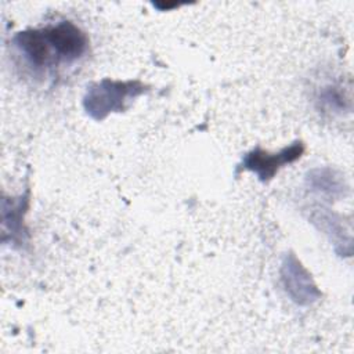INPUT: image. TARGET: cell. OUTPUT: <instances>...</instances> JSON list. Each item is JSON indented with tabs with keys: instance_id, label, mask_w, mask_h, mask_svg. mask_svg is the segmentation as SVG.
Returning <instances> with one entry per match:
<instances>
[{
	"instance_id": "cell-1",
	"label": "cell",
	"mask_w": 354,
	"mask_h": 354,
	"mask_svg": "<svg viewBox=\"0 0 354 354\" xmlns=\"http://www.w3.org/2000/svg\"><path fill=\"white\" fill-rule=\"evenodd\" d=\"M144 93V84L138 80L115 82L104 79L93 84L84 97V108L94 119L101 120L111 112H120L126 102Z\"/></svg>"
},
{
	"instance_id": "cell-2",
	"label": "cell",
	"mask_w": 354,
	"mask_h": 354,
	"mask_svg": "<svg viewBox=\"0 0 354 354\" xmlns=\"http://www.w3.org/2000/svg\"><path fill=\"white\" fill-rule=\"evenodd\" d=\"M46 37L55 54L57 61L72 62L80 58L87 50V36L72 22L62 21L44 29Z\"/></svg>"
},
{
	"instance_id": "cell-3",
	"label": "cell",
	"mask_w": 354,
	"mask_h": 354,
	"mask_svg": "<svg viewBox=\"0 0 354 354\" xmlns=\"http://www.w3.org/2000/svg\"><path fill=\"white\" fill-rule=\"evenodd\" d=\"M303 151H304V145L300 141L295 142L289 148L282 149L278 153H268L257 148L245 156L242 165L245 169L254 171L261 181H267L274 177V174L282 165L290 163L299 159Z\"/></svg>"
},
{
	"instance_id": "cell-4",
	"label": "cell",
	"mask_w": 354,
	"mask_h": 354,
	"mask_svg": "<svg viewBox=\"0 0 354 354\" xmlns=\"http://www.w3.org/2000/svg\"><path fill=\"white\" fill-rule=\"evenodd\" d=\"M17 47L35 68H46L57 61L55 54L46 37L44 29L19 32L14 39Z\"/></svg>"
}]
</instances>
